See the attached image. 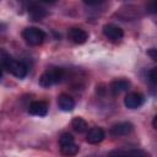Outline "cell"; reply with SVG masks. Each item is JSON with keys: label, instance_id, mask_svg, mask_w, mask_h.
I'll return each instance as SVG.
<instances>
[{"label": "cell", "instance_id": "obj_1", "mask_svg": "<svg viewBox=\"0 0 157 157\" xmlns=\"http://www.w3.org/2000/svg\"><path fill=\"white\" fill-rule=\"evenodd\" d=\"M64 77H65V71L63 69H60V67H54V69L47 70L39 77V86H42L44 88L50 87V86H53L55 83L61 82Z\"/></svg>", "mask_w": 157, "mask_h": 157}, {"label": "cell", "instance_id": "obj_2", "mask_svg": "<svg viewBox=\"0 0 157 157\" xmlns=\"http://www.w3.org/2000/svg\"><path fill=\"white\" fill-rule=\"evenodd\" d=\"M60 152L66 157H72L78 152V145L75 144L74 136L69 132H64L59 139Z\"/></svg>", "mask_w": 157, "mask_h": 157}, {"label": "cell", "instance_id": "obj_3", "mask_svg": "<svg viewBox=\"0 0 157 157\" xmlns=\"http://www.w3.org/2000/svg\"><path fill=\"white\" fill-rule=\"evenodd\" d=\"M22 36H23V39L26 40V43L29 45H33V47L40 45L45 39V33L37 27L25 28L22 32Z\"/></svg>", "mask_w": 157, "mask_h": 157}, {"label": "cell", "instance_id": "obj_4", "mask_svg": "<svg viewBox=\"0 0 157 157\" xmlns=\"http://www.w3.org/2000/svg\"><path fill=\"white\" fill-rule=\"evenodd\" d=\"M5 67L7 69V71L10 74H12L13 76L18 77V78H23L27 75V66L18 60H13V59H7L5 61Z\"/></svg>", "mask_w": 157, "mask_h": 157}, {"label": "cell", "instance_id": "obj_5", "mask_svg": "<svg viewBox=\"0 0 157 157\" xmlns=\"http://www.w3.org/2000/svg\"><path fill=\"white\" fill-rule=\"evenodd\" d=\"M134 130V125L130 123V121H121V123H118V124H114L109 132L112 136L114 137H120V136H125V135H129L131 131Z\"/></svg>", "mask_w": 157, "mask_h": 157}, {"label": "cell", "instance_id": "obj_6", "mask_svg": "<svg viewBox=\"0 0 157 157\" xmlns=\"http://www.w3.org/2000/svg\"><path fill=\"white\" fill-rule=\"evenodd\" d=\"M145 102V97L139 92H130L124 98V104L129 109H136L141 107Z\"/></svg>", "mask_w": 157, "mask_h": 157}, {"label": "cell", "instance_id": "obj_7", "mask_svg": "<svg viewBox=\"0 0 157 157\" xmlns=\"http://www.w3.org/2000/svg\"><path fill=\"white\" fill-rule=\"evenodd\" d=\"M103 34L110 40H119V39L123 38L124 31L117 25L107 23V25L103 26Z\"/></svg>", "mask_w": 157, "mask_h": 157}, {"label": "cell", "instance_id": "obj_8", "mask_svg": "<svg viewBox=\"0 0 157 157\" xmlns=\"http://www.w3.org/2000/svg\"><path fill=\"white\" fill-rule=\"evenodd\" d=\"M107 157H150V155L142 150H115Z\"/></svg>", "mask_w": 157, "mask_h": 157}, {"label": "cell", "instance_id": "obj_9", "mask_svg": "<svg viewBox=\"0 0 157 157\" xmlns=\"http://www.w3.org/2000/svg\"><path fill=\"white\" fill-rule=\"evenodd\" d=\"M67 37L71 42H74L75 44H83L87 39H88V34L85 29L78 28V27H72L69 29Z\"/></svg>", "mask_w": 157, "mask_h": 157}, {"label": "cell", "instance_id": "obj_10", "mask_svg": "<svg viewBox=\"0 0 157 157\" xmlns=\"http://www.w3.org/2000/svg\"><path fill=\"white\" fill-rule=\"evenodd\" d=\"M28 113L37 117H45L48 113V104L43 101H34L29 104Z\"/></svg>", "mask_w": 157, "mask_h": 157}, {"label": "cell", "instance_id": "obj_11", "mask_svg": "<svg viewBox=\"0 0 157 157\" xmlns=\"http://www.w3.org/2000/svg\"><path fill=\"white\" fill-rule=\"evenodd\" d=\"M104 136H105L104 130H103L102 128H97V126H96V128H92V129H90V130L87 131L86 141H87L88 144H92V145L99 144V142L103 141Z\"/></svg>", "mask_w": 157, "mask_h": 157}, {"label": "cell", "instance_id": "obj_12", "mask_svg": "<svg viewBox=\"0 0 157 157\" xmlns=\"http://www.w3.org/2000/svg\"><path fill=\"white\" fill-rule=\"evenodd\" d=\"M58 105L63 112H71L75 108V101L71 96L61 93L58 96Z\"/></svg>", "mask_w": 157, "mask_h": 157}, {"label": "cell", "instance_id": "obj_13", "mask_svg": "<svg viewBox=\"0 0 157 157\" xmlns=\"http://www.w3.org/2000/svg\"><path fill=\"white\" fill-rule=\"evenodd\" d=\"M28 13H29V17H31L32 21H39V20H42V18H44L47 16L45 9H43L42 6L36 5V4H32L29 6Z\"/></svg>", "mask_w": 157, "mask_h": 157}, {"label": "cell", "instance_id": "obj_14", "mask_svg": "<svg viewBox=\"0 0 157 157\" xmlns=\"http://www.w3.org/2000/svg\"><path fill=\"white\" fill-rule=\"evenodd\" d=\"M130 87V82L128 80L120 78V80H115L110 83V91L113 94H119L124 91H126Z\"/></svg>", "mask_w": 157, "mask_h": 157}, {"label": "cell", "instance_id": "obj_15", "mask_svg": "<svg viewBox=\"0 0 157 157\" xmlns=\"http://www.w3.org/2000/svg\"><path fill=\"white\" fill-rule=\"evenodd\" d=\"M71 126H72V129H74L76 132H78V134L85 132V131L88 129L87 121H86L83 118H80V117H76V118L72 119V121H71Z\"/></svg>", "mask_w": 157, "mask_h": 157}, {"label": "cell", "instance_id": "obj_16", "mask_svg": "<svg viewBox=\"0 0 157 157\" xmlns=\"http://www.w3.org/2000/svg\"><path fill=\"white\" fill-rule=\"evenodd\" d=\"M147 77H148V81L152 83V85H156L157 83V76H156V67H152L148 72H147Z\"/></svg>", "mask_w": 157, "mask_h": 157}, {"label": "cell", "instance_id": "obj_17", "mask_svg": "<svg viewBox=\"0 0 157 157\" xmlns=\"http://www.w3.org/2000/svg\"><path fill=\"white\" fill-rule=\"evenodd\" d=\"M147 54L151 56L152 60H157V54H156V49L155 48H151L150 50H147Z\"/></svg>", "mask_w": 157, "mask_h": 157}, {"label": "cell", "instance_id": "obj_18", "mask_svg": "<svg viewBox=\"0 0 157 157\" xmlns=\"http://www.w3.org/2000/svg\"><path fill=\"white\" fill-rule=\"evenodd\" d=\"M150 12H155L156 11V4L155 2H151L150 4V10H148Z\"/></svg>", "mask_w": 157, "mask_h": 157}, {"label": "cell", "instance_id": "obj_19", "mask_svg": "<svg viewBox=\"0 0 157 157\" xmlns=\"http://www.w3.org/2000/svg\"><path fill=\"white\" fill-rule=\"evenodd\" d=\"M152 126H153V129H157V117H153V120H152Z\"/></svg>", "mask_w": 157, "mask_h": 157}, {"label": "cell", "instance_id": "obj_20", "mask_svg": "<svg viewBox=\"0 0 157 157\" xmlns=\"http://www.w3.org/2000/svg\"><path fill=\"white\" fill-rule=\"evenodd\" d=\"M2 76V71H1V67H0V77Z\"/></svg>", "mask_w": 157, "mask_h": 157}]
</instances>
